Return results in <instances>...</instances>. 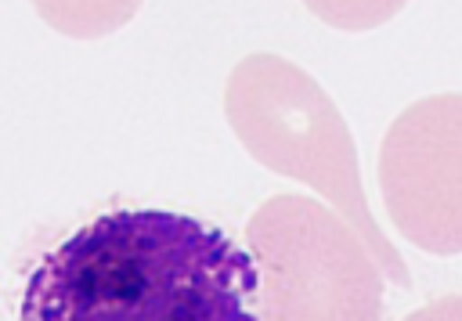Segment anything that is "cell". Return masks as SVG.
Segmentation results:
<instances>
[{"mask_svg":"<svg viewBox=\"0 0 462 321\" xmlns=\"http://www.w3.org/2000/svg\"><path fill=\"white\" fill-rule=\"evenodd\" d=\"M253 260L217 227L119 209L69 234L25 281L18 321H260Z\"/></svg>","mask_w":462,"mask_h":321,"instance_id":"cell-1","label":"cell"}]
</instances>
